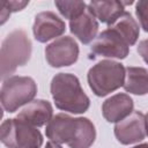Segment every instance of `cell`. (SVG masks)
Instances as JSON below:
<instances>
[{"label":"cell","mask_w":148,"mask_h":148,"mask_svg":"<svg viewBox=\"0 0 148 148\" xmlns=\"http://www.w3.org/2000/svg\"><path fill=\"white\" fill-rule=\"evenodd\" d=\"M45 133L50 141L66 143L69 148H89L96 139L95 126L88 118H73L65 113L53 116Z\"/></svg>","instance_id":"6da1fadb"},{"label":"cell","mask_w":148,"mask_h":148,"mask_svg":"<svg viewBox=\"0 0 148 148\" xmlns=\"http://www.w3.org/2000/svg\"><path fill=\"white\" fill-rule=\"evenodd\" d=\"M50 90L56 106L62 111L80 114L84 113L90 106V99L74 74H56L51 81Z\"/></svg>","instance_id":"7a4b0ae2"},{"label":"cell","mask_w":148,"mask_h":148,"mask_svg":"<svg viewBox=\"0 0 148 148\" xmlns=\"http://www.w3.org/2000/svg\"><path fill=\"white\" fill-rule=\"evenodd\" d=\"M31 50V40L24 30L16 29L9 32L1 44V79L6 80L17 69V67L24 66L30 60Z\"/></svg>","instance_id":"3957f363"},{"label":"cell","mask_w":148,"mask_h":148,"mask_svg":"<svg viewBox=\"0 0 148 148\" xmlns=\"http://www.w3.org/2000/svg\"><path fill=\"white\" fill-rule=\"evenodd\" d=\"M125 69L118 61L102 60L88 71V84L96 96H106L124 86Z\"/></svg>","instance_id":"277c9868"},{"label":"cell","mask_w":148,"mask_h":148,"mask_svg":"<svg viewBox=\"0 0 148 148\" xmlns=\"http://www.w3.org/2000/svg\"><path fill=\"white\" fill-rule=\"evenodd\" d=\"M37 94V84L30 76L13 75L3 80L0 101L2 109L9 113L15 112L23 105L30 103Z\"/></svg>","instance_id":"5b68a950"},{"label":"cell","mask_w":148,"mask_h":148,"mask_svg":"<svg viewBox=\"0 0 148 148\" xmlns=\"http://www.w3.org/2000/svg\"><path fill=\"white\" fill-rule=\"evenodd\" d=\"M0 139L7 148H40L43 145L42 133L17 117L2 121Z\"/></svg>","instance_id":"8992f818"},{"label":"cell","mask_w":148,"mask_h":148,"mask_svg":"<svg viewBox=\"0 0 148 148\" xmlns=\"http://www.w3.org/2000/svg\"><path fill=\"white\" fill-rule=\"evenodd\" d=\"M90 50L97 56L125 59L128 56L130 45L117 30L109 27L96 37Z\"/></svg>","instance_id":"52a82bcc"},{"label":"cell","mask_w":148,"mask_h":148,"mask_svg":"<svg viewBox=\"0 0 148 148\" xmlns=\"http://www.w3.org/2000/svg\"><path fill=\"white\" fill-rule=\"evenodd\" d=\"M79 58V45L69 36L59 37L45 47V59L51 67L71 66Z\"/></svg>","instance_id":"ba28073f"},{"label":"cell","mask_w":148,"mask_h":148,"mask_svg":"<svg viewBox=\"0 0 148 148\" xmlns=\"http://www.w3.org/2000/svg\"><path fill=\"white\" fill-rule=\"evenodd\" d=\"M114 135L121 145H132L142 141L146 136L145 114L133 111L128 117L114 125Z\"/></svg>","instance_id":"9c48e42d"},{"label":"cell","mask_w":148,"mask_h":148,"mask_svg":"<svg viewBox=\"0 0 148 148\" xmlns=\"http://www.w3.org/2000/svg\"><path fill=\"white\" fill-rule=\"evenodd\" d=\"M66 30L65 22L53 12H40L35 16L32 32L39 43H46L61 36Z\"/></svg>","instance_id":"30bf717a"},{"label":"cell","mask_w":148,"mask_h":148,"mask_svg":"<svg viewBox=\"0 0 148 148\" xmlns=\"http://www.w3.org/2000/svg\"><path fill=\"white\" fill-rule=\"evenodd\" d=\"M133 109V99L127 94H116L105 99L102 105V113L106 121L117 124L128 117Z\"/></svg>","instance_id":"8fae6325"},{"label":"cell","mask_w":148,"mask_h":148,"mask_svg":"<svg viewBox=\"0 0 148 148\" xmlns=\"http://www.w3.org/2000/svg\"><path fill=\"white\" fill-rule=\"evenodd\" d=\"M53 117V109L50 102L45 99H35L24 105L18 112L17 118L35 126L40 127L47 124Z\"/></svg>","instance_id":"7c38bea8"},{"label":"cell","mask_w":148,"mask_h":148,"mask_svg":"<svg viewBox=\"0 0 148 148\" xmlns=\"http://www.w3.org/2000/svg\"><path fill=\"white\" fill-rule=\"evenodd\" d=\"M133 2H123L117 0L90 1L88 5V9L96 18L105 24H109L110 27L125 13V6Z\"/></svg>","instance_id":"4fadbf2b"},{"label":"cell","mask_w":148,"mask_h":148,"mask_svg":"<svg viewBox=\"0 0 148 148\" xmlns=\"http://www.w3.org/2000/svg\"><path fill=\"white\" fill-rule=\"evenodd\" d=\"M69 30L81 43L89 44L97 37V18L90 13V10L87 7V10L82 15L69 21Z\"/></svg>","instance_id":"5bb4252c"},{"label":"cell","mask_w":148,"mask_h":148,"mask_svg":"<svg viewBox=\"0 0 148 148\" xmlns=\"http://www.w3.org/2000/svg\"><path fill=\"white\" fill-rule=\"evenodd\" d=\"M123 87L130 94L140 96L148 94V71L143 67H126Z\"/></svg>","instance_id":"9a60e30c"},{"label":"cell","mask_w":148,"mask_h":148,"mask_svg":"<svg viewBox=\"0 0 148 148\" xmlns=\"http://www.w3.org/2000/svg\"><path fill=\"white\" fill-rule=\"evenodd\" d=\"M110 27L113 28L114 30H117L124 37V39L127 42V44L130 46H132L136 43V40L139 38V34H140L139 24L136 23V21L133 18V16L128 12H125Z\"/></svg>","instance_id":"2e32d148"},{"label":"cell","mask_w":148,"mask_h":148,"mask_svg":"<svg viewBox=\"0 0 148 148\" xmlns=\"http://www.w3.org/2000/svg\"><path fill=\"white\" fill-rule=\"evenodd\" d=\"M54 5L60 14L69 21L82 15L88 7L83 1H56Z\"/></svg>","instance_id":"e0dca14e"},{"label":"cell","mask_w":148,"mask_h":148,"mask_svg":"<svg viewBox=\"0 0 148 148\" xmlns=\"http://www.w3.org/2000/svg\"><path fill=\"white\" fill-rule=\"evenodd\" d=\"M135 14L141 28L148 32V0H140L135 3Z\"/></svg>","instance_id":"ac0fdd59"},{"label":"cell","mask_w":148,"mask_h":148,"mask_svg":"<svg viewBox=\"0 0 148 148\" xmlns=\"http://www.w3.org/2000/svg\"><path fill=\"white\" fill-rule=\"evenodd\" d=\"M138 52L139 54L142 57V59L145 60V62L148 65V38L143 39L139 43L138 45Z\"/></svg>","instance_id":"d6986e66"},{"label":"cell","mask_w":148,"mask_h":148,"mask_svg":"<svg viewBox=\"0 0 148 148\" xmlns=\"http://www.w3.org/2000/svg\"><path fill=\"white\" fill-rule=\"evenodd\" d=\"M6 2H7V6H8L10 13L22 10L25 6L29 5V1H6Z\"/></svg>","instance_id":"ffe728a7"},{"label":"cell","mask_w":148,"mask_h":148,"mask_svg":"<svg viewBox=\"0 0 148 148\" xmlns=\"http://www.w3.org/2000/svg\"><path fill=\"white\" fill-rule=\"evenodd\" d=\"M10 14L12 13H10L8 6H7V2L5 0H0V18H1V24H3L7 21V18L9 17Z\"/></svg>","instance_id":"44dd1931"},{"label":"cell","mask_w":148,"mask_h":148,"mask_svg":"<svg viewBox=\"0 0 148 148\" xmlns=\"http://www.w3.org/2000/svg\"><path fill=\"white\" fill-rule=\"evenodd\" d=\"M45 148H62V147H61L59 143H56V142H53V141H49V142L46 143Z\"/></svg>","instance_id":"7402d4cb"},{"label":"cell","mask_w":148,"mask_h":148,"mask_svg":"<svg viewBox=\"0 0 148 148\" xmlns=\"http://www.w3.org/2000/svg\"><path fill=\"white\" fill-rule=\"evenodd\" d=\"M132 148H148V143H140V145H136Z\"/></svg>","instance_id":"603a6c76"},{"label":"cell","mask_w":148,"mask_h":148,"mask_svg":"<svg viewBox=\"0 0 148 148\" xmlns=\"http://www.w3.org/2000/svg\"><path fill=\"white\" fill-rule=\"evenodd\" d=\"M145 123H146V134L148 135V112L145 116Z\"/></svg>","instance_id":"cb8c5ba5"}]
</instances>
